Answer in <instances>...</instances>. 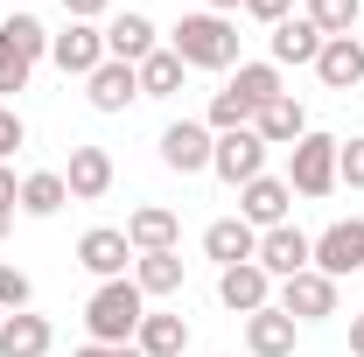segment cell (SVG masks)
Here are the masks:
<instances>
[{
  "label": "cell",
  "instance_id": "6da1fadb",
  "mask_svg": "<svg viewBox=\"0 0 364 357\" xmlns=\"http://www.w3.org/2000/svg\"><path fill=\"white\" fill-rule=\"evenodd\" d=\"M168 49L189 70H238V28H231V14H210V7L203 14H182Z\"/></svg>",
  "mask_w": 364,
  "mask_h": 357
},
{
  "label": "cell",
  "instance_id": "7a4b0ae2",
  "mask_svg": "<svg viewBox=\"0 0 364 357\" xmlns=\"http://www.w3.org/2000/svg\"><path fill=\"white\" fill-rule=\"evenodd\" d=\"M140 315H147V294H140L134 280H98V294L85 302V329H91V343L127 351L140 336Z\"/></svg>",
  "mask_w": 364,
  "mask_h": 357
},
{
  "label": "cell",
  "instance_id": "3957f363",
  "mask_svg": "<svg viewBox=\"0 0 364 357\" xmlns=\"http://www.w3.org/2000/svg\"><path fill=\"white\" fill-rule=\"evenodd\" d=\"M336 134H301L287 147V189L294 196H329L336 189Z\"/></svg>",
  "mask_w": 364,
  "mask_h": 357
},
{
  "label": "cell",
  "instance_id": "277c9868",
  "mask_svg": "<svg viewBox=\"0 0 364 357\" xmlns=\"http://www.w3.org/2000/svg\"><path fill=\"white\" fill-rule=\"evenodd\" d=\"M210 176L231 182V189H245L252 176H267V140L252 134V127H238V134H218V147H210Z\"/></svg>",
  "mask_w": 364,
  "mask_h": 357
},
{
  "label": "cell",
  "instance_id": "5b68a950",
  "mask_svg": "<svg viewBox=\"0 0 364 357\" xmlns=\"http://www.w3.org/2000/svg\"><path fill=\"white\" fill-rule=\"evenodd\" d=\"M49 63H56L63 78H91V70L105 63V28H98V21L56 28V36H49Z\"/></svg>",
  "mask_w": 364,
  "mask_h": 357
},
{
  "label": "cell",
  "instance_id": "8992f818",
  "mask_svg": "<svg viewBox=\"0 0 364 357\" xmlns=\"http://www.w3.org/2000/svg\"><path fill=\"white\" fill-rule=\"evenodd\" d=\"M273 309H280V315H294V322H329V315H336V280L309 267V273H294V280H280Z\"/></svg>",
  "mask_w": 364,
  "mask_h": 357
},
{
  "label": "cell",
  "instance_id": "52a82bcc",
  "mask_svg": "<svg viewBox=\"0 0 364 357\" xmlns=\"http://www.w3.org/2000/svg\"><path fill=\"white\" fill-rule=\"evenodd\" d=\"M252 260H259L273 280H294V273L316 267V238L294 231V224H273V231H259V252H252Z\"/></svg>",
  "mask_w": 364,
  "mask_h": 357
},
{
  "label": "cell",
  "instance_id": "ba28073f",
  "mask_svg": "<svg viewBox=\"0 0 364 357\" xmlns=\"http://www.w3.org/2000/svg\"><path fill=\"white\" fill-rule=\"evenodd\" d=\"M210 147H218V134H210L203 119H176V127H161V161H168L176 176H203V169H210Z\"/></svg>",
  "mask_w": 364,
  "mask_h": 357
},
{
  "label": "cell",
  "instance_id": "9c48e42d",
  "mask_svg": "<svg viewBox=\"0 0 364 357\" xmlns=\"http://www.w3.org/2000/svg\"><path fill=\"white\" fill-rule=\"evenodd\" d=\"M218 302H225L231 315H259V309H273V273L259 267V260L225 267V273H218Z\"/></svg>",
  "mask_w": 364,
  "mask_h": 357
},
{
  "label": "cell",
  "instance_id": "30bf717a",
  "mask_svg": "<svg viewBox=\"0 0 364 357\" xmlns=\"http://www.w3.org/2000/svg\"><path fill=\"white\" fill-rule=\"evenodd\" d=\"M77 267L98 273V280H127V267H134V245H127V231H112V224H91L85 238H77Z\"/></svg>",
  "mask_w": 364,
  "mask_h": 357
},
{
  "label": "cell",
  "instance_id": "8fae6325",
  "mask_svg": "<svg viewBox=\"0 0 364 357\" xmlns=\"http://www.w3.org/2000/svg\"><path fill=\"white\" fill-rule=\"evenodd\" d=\"M287 203H294L287 176H252L245 189H238V218L252 224V231H273V224H287Z\"/></svg>",
  "mask_w": 364,
  "mask_h": 357
},
{
  "label": "cell",
  "instance_id": "7c38bea8",
  "mask_svg": "<svg viewBox=\"0 0 364 357\" xmlns=\"http://www.w3.org/2000/svg\"><path fill=\"white\" fill-rule=\"evenodd\" d=\"M316 273H329V280H343V273H364V224H358V218L329 224V231L316 238Z\"/></svg>",
  "mask_w": 364,
  "mask_h": 357
},
{
  "label": "cell",
  "instance_id": "4fadbf2b",
  "mask_svg": "<svg viewBox=\"0 0 364 357\" xmlns=\"http://www.w3.org/2000/svg\"><path fill=\"white\" fill-rule=\"evenodd\" d=\"M85 98H91V112H127V105L140 98V70H134V63H112V56H105V63L85 78Z\"/></svg>",
  "mask_w": 364,
  "mask_h": 357
},
{
  "label": "cell",
  "instance_id": "5bb4252c",
  "mask_svg": "<svg viewBox=\"0 0 364 357\" xmlns=\"http://www.w3.org/2000/svg\"><path fill=\"white\" fill-rule=\"evenodd\" d=\"M176 238H182V218L168 211V203H140L134 218H127V245H134V260H140V252H176Z\"/></svg>",
  "mask_w": 364,
  "mask_h": 357
},
{
  "label": "cell",
  "instance_id": "9a60e30c",
  "mask_svg": "<svg viewBox=\"0 0 364 357\" xmlns=\"http://www.w3.org/2000/svg\"><path fill=\"white\" fill-rule=\"evenodd\" d=\"M322 43H329V36H322L309 14H287V21L273 28V70H287V63H309V70H316Z\"/></svg>",
  "mask_w": 364,
  "mask_h": 357
},
{
  "label": "cell",
  "instance_id": "2e32d148",
  "mask_svg": "<svg viewBox=\"0 0 364 357\" xmlns=\"http://www.w3.org/2000/svg\"><path fill=\"white\" fill-rule=\"evenodd\" d=\"M252 134L267 140V147H294V140L309 134V112H301V98H294V91H280L273 105H259V112H252Z\"/></svg>",
  "mask_w": 364,
  "mask_h": 357
},
{
  "label": "cell",
  "instance_id": "e0dca14e",
  "mask_svg": "<svg viewBox=\"0 0 364 357\" xmlns=\"http://www.w3.org/2000/svg\"><path fill=\"white\" fill-rule=\"evenodd\" d=\"M154 21H147V14H112V21H105V56H112V63H147V56H154Z\"/></svg>",
  "mask_w": 364,
  "mask_h": 357
},
{
  "label": "cell",
  "instance_id": "ac0fdd59",
  "mask_svg": "<svg viewBox=\"0 0 364 357\" xmlns=\"http://www.w3.org/2000/svg\"><path fill=\"white\" fill-rule=\"evenodd\" d=\"M63 182H70V203H98V196L112 189V154H105V147H70Z\"/></svg>",
  "mask_w": 364,
  "mask_h": 357
},
{
  "label": "cell",
  "instance_id": "d6986e66",
  "mask_svg": "<svg viewBox=\"0 0 364 357\" xmlns=\"http://www.w3.org/2000/svg\"><path fill=\"white\" fill-rule=\"evenodd\" d=\"M294 336H301V322L280 315V309L245 315V351H252V357H294Z\"/></svg>",
  "mask_w": 364,
  "mask_h": 357
},
{
  "label": "cell",
  "instance_id": "ffe728a7",
  "mask_svg": "<svg viewBox=\"0 0 364 357\" xmlns=\"http://www.w3.org/2000/svg\"><path fill=\"white\" fill-rule=\"evenodd\" d=\"M316 78L329 91H358L364 85V49H358V36H329L322 56H316Z\"/></svg>",
  "mask_w": 364,
  "mask_h": 357
},
{
  "label": "cell",
  "instance_id": "44dd1931",
  "mask_svg": "<svg viewBox=\"0 0 364 357\" xmlns=\"http://www.w3.org/2000/svg\"><path fill=\"white\" fill-rule=\"evenodd\" d=\"M203 252L218 260V273H225V267H245V260L259 252V231H252L245 218H218L210 231H203Z\"/></svg>",
  "mask_w": 364,
  "mask_h": 357
},
{
  "label": "cell",
  "instance_id": "7402d4cb",
  "mask_svg": "<svg viewBox=\"0 0 364 357\" xmlns=\"http://www.w3.org/2000/svg\"><path fill=\"white\" fill-rule=\"evenodd\" d=\"M49 343H56L49 315H0V357H49Z\"/></svg>",
  "mask_w": 364,
  "mask_h": 357
},
{
  "label": "cell",
  "instance_id": "603a6c76",
  "mask_svg": "<svg viewBox=\"0 0 364 357\" xmlns=\"http://www.w3.org/2000/svg\"><path fill=\"white\" fill-rule=\"evenodd\" d=\"M134 351L140 357H182L189 351V322H182V315H140V336H134Z\"/></svg>",
  "mask_w": 364,
  "mask_h": 357
},
{
  "label": "cell",
  "instance_id": "cb8c5ba5",
  "mask_svg": "<svg viewBox=\"0 0 364 357\" xmlns=\"http://www.w3.org/2000/svg\"><path fill=\"white\" fill-rule=\"evenodd\" d=\"M70 203V182L56 176V169H36V176H21V203L14 211H28V218H56Z\"/></svg>",
  "mask_w": 364,
  "mask_h": 357
},
{
  "label": "cell",
  "instance_id": "d4e9b609",
  "mask_svg": "<svg viewBox=\"0 0 364 357\" xmlns=\"http://www.w3.org/2000/svg\"><path fill=\"white\" fill-rule=\"evenodd\" d=\"M134 287L154 302V294H176L182 287V252H140L134 260Z\"/></svg>",
  "mask_w": 364,
  "mask_h": 357
},
{
  "label": "cell",
  "instance_id": "484cf974",
  "mask_svg": "<svg viewBox=\"0 0 364 357\" xmlns=\"http://www.w3.org/2000/svg\"><path fill=\"white\" fill-rule=\"evenodd\" d=\"M134 70H140V98H176L189 63H182L176 49H154V56H147V63H134Z\"/></svg>",
  "mask_w": 364,
  "mask_h": 357
},
{
  "label": "cell",
  "instance_id": "4316f807",
  "mask_svg": "<svg viewBox=\"0 0 364 357\" xmlns=\"http://www.w3.org/2000/svg\"><path fill=\"white\" fill-rule=\"evenodd\" d=\"M225 91H238V98L259 112V105H273V98H280V70H273V63H238Z\"/></svg>",
  "mask_w": 364,
  "mask_h": 357
},
{
  "label": "cell",
  "instance_id": "83f0119b",
  "mask_svg": "<svg viewBox=\"0 0 364 357\" xmlns=\"http://www.w3.org/2000/svg\"><path fill=\"white\" fill-rule=\"evenodd\" d=\"M301 14L316 21L322 36H358V21H364V0H309Z\"/></svg>",
  "mask_w": 364,
  "mask_h": 357
},
{
  "label": "cell",
  "instance_id": "f1b7e54d",
  "mask_svg": "<svg viewBox=\"0 0 364 357\" xmlns=\"http://www.w3.org/2000/svg\"><path fill=\"white\" fill-rule=\"evenodd\" d=\"M7 49H14L21 63H43L49 56V28L36 21V14H14V21H7Z\"/></svg>",
  "mask_w": 364,
  "mask_h": 357
},
{
  "label": "cell",
  "instance_id": "f546056e",
  "mask_svg": "<svg viewBox=\"0 0 364 357\" xmlns=\"http://www.w3.org/2000/svg\"><path fill=\"white\" fill-rule=\"evenodd\" d=\"M203 127H210V134H238V127H252V105H245L238 91H218L210 112H203Z\"/></svg>",
  "mask_w": 364,
  "mask_h": 357
},
{
  "label": "cell",
  "instance_id": "4dcf8cb0",
  "mask_svg": "<svg viewBox=\"0 0 364 357\" xmlns=\"http://www.w3.org/2000/svg\"><path fill=\"white\" fill-rule=\"evenodd\" d=\"M28 294H36V280L14 267V260H0V315H21V309H28Z\"/></svg>",
  "mask_w": 364,
  "mask_h": 357
},
{
  "label": "cell",
  "instance_id": "1f68e13d",
  "mask_svg": "<svg viewBox=\"0 0 364 357\" xmlns=\"http://www.w3.org/2000/svg\"><path fill=\"white\" fill-rule=\"evenodd\" d=\"M336 182H350V189H364V134H350L343 147H336Z\"/></svg>",
  "mask_w": 364,
  "mask_h": 357
},
{
  "label": "cell",
  "instance_id": "d6a6232c",
  "mask_svg": "<svg viewBox=\"0 0 364 357\" xmlns=\"http://www.w3.org/2000/svg\"><path fill=\"white\" fill-rule=\"evenodd\" d=\"M14 147H28V127H21V112H14V105H0V161H7Z\"/></svg>",
  "mask_w": 364,
  "mask_h": 357
},
{
  "label": "cell",
  "instance_id": "836d02e7",
  "mask_svg": "<svg viewBox=\"0 0 364 357\" xmlns=\"http://www.w3.org/2000/svg\"><path fill=\"white\" fill-rule=\"evenodd\" d=\"M28 70H36V63H21V56L7 49V56H0V91H28Z\"/></svg>",
  "mask_w": 364,
  "mask_h": 357
},
{
  "label": "cell",
  "instance_id": "e575fe53",
  "mask_svg": "<svg viewBox=\"0 0 364 357\" xmlns=\"http://www.w3.org/2000/svg\"><path fill=\"white\" fill-rule=\"evenodd\" d=\"M245 14H252V21H267V28H280V21L294 14V0H245Z\"/></svg>",
  "mask_w": 364,
  "mask_h": 357
},
{
  "label": "cell",
  "instance_id": "d590c367",
  "mask_svg": "<svg viewBox=\"0 0 364 357\" xmlns=\"http://www.w3.org/2000/svg\"><path fill=\"white\" fill-rule=\"evenodd\" d=\"M105 7H112V0H63L70 21H105Z\"/></svg>",
  "mask_w": 364,
  "mask_h": 357
},
{
  "label": "cell",
  "instance_id": "8d00e7d4",
  "mask_svg": "<svg viewBox=\"0 0 364 357\" xmlns=\"http://www.w3.org/2000/svg\"><path fill=\"white\" fill-rule=\"evenodd\" d=\"M14 203H21V182H14V169H7V161H0V211H14Z\"/></svg>",
  "mask_w": 364,
  "mask_h": 357
},
{
  "label": "cell",
  "instance_id": "74e56055",
  "mask_svg": "<svg viewBox=\"0 0 364 357\" xmlns=\"http://www.w3.org/2000/svg\"><path fill=\"white\" fill-rule=\"evenodd\" d=\"M350 357H364V315H350Z\"/></svg>",
  "mask_w": 364,
  "mask_h": 357
},
{
  "label": "cell",
  "instance_id": "f35d334b",
  "mask_svg": "<svg viewBox=\"0 0 364 357\" xmlns=\"http://www.w3.org/2000/svg\"><path fill=\"white\" fill-rule=\"evenodd\" d=\"M203 7H210V14H238L245 0H203Z\"/></svg>",
  "mask_w": 364,
  "mask_h": 357
},
{
  "label": "cell",
  "instance_id": "ab89813d",
  "mask_svg": "<svg viewBox=\"0 0 364 357\" xmlns=\"http://www.w3.org/2000/svg\"><path fill=\"white\" fill-rule=\"evenodd\" d=\"M77 357H119V351H112V343H85Z\"/></svg>",
  "mask_w": 364,
  "mask_h": 357
},
{
  "label": "cell",
  "instance_id": "60d3db41",
  "mask_svg": "<svg viewBox=\"0 0 364 357\" xmlns=\"http://www.w3.org/2000/svg\"><path fill=\"white\" fill-rule=\"evenodd\" d=\"M7 231H14V211H0V238H7Z\"/></svg>",
  "mask_w": 364,
  "mask_h": 357
},
{
  "label": "cell",
  "instance_id": "b9f144b4",
  "mask_svg": "<svg viewBox=\"0 0 364 357\" xmlns=\"http://www.w3.org/2000/svg\"><path fill=\"white\" fill-rule=\"evenodd\" d=\"M0 56H7V21H0Z\"/></svg>",
  "mask_w": 364,
  "mask_h": 357
},
{
  "label": "cell",
  "instance_id": "7bdbcfd3",
  "mask_svg": "<svg viewBox=\"0 0 364 357\" xmlns=\"http://www.w3.org/2000/svg\"><path fill=\"white\" fill-rule=\"evenodd\" d=\"M358 49H364V21H358Z\"/></svg>",
  "mask_w": 364,
  "mask_h": 357
},
{
  "label": "cell",
  "instance_id": "ee69618b",
  "mask_svg": "<svg viewBox=\"0 0 364 357\" xmlns=\"http://www.w3.org/2000/svg\"><path fill=\"white\" fill-rule=\"evenodd\" d=\"M0 7H7V0H0Z\"/></svg>",
  "mask_w": 364,
  "mask_h": 357
}]
</instances>
